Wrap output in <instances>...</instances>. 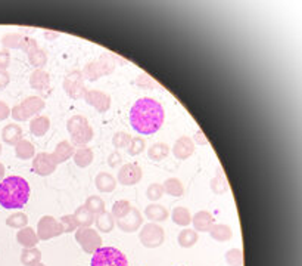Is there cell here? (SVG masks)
Returning <instances> with one entry per match:
<instances>
[{"label":"cell","instance_id":"1","mask_svg":"<svg viewBox=\"0 0 302 266\" xmlns=\"http://www.w3.org/2000/svg\"><path fill=\"white\" fill-rule=\"evenodd\" d=\"M165 120L163 105L153 98H140L130 109L131 127L140 135L156 133Z\"/></svg>","mask_w":302,"mask_h":266},{"label":"cell","instance_id":"2","mask_svg":"<svg viewBox=\"0 0 302 266\" xmlns=\"http://www.w3.org/2000/svg\"><path fill=\"white\" fill-rule=\"evenodd\" d=\"M30 198V185L21 176H9L0 182V206L23 208Z\"/></svg>","mask_w":302,"mask_h":266},{"label":"cell","instance_id":"3","mask_svg":"<svg viewBox=\"0 0 302 266\" xmlns=\"http://www.w3.org/2000/svg\"><path fill=\"white\" fill-rule=\"evenodd\" d=\"M67 129L71 135V141L74 146H86L93 139V127L89 124V120L83 116H72L67 121Z\"/></svg>","mask_w":302,"mask_h":266},{"label":"cell","instance_id":"4","mask_svg":"<svg viewBox=\"0 0 302 266\" xmlns=\"http://www.w3.org/2000/svg\"><path fill=\"white\" fill-rule=\"evenodd\" d=\"M115 70V58L111 53H102L97 61H92L87 65H84L83 68V77L90 80V82H96L104 75H109Z\"/></svg>","mask_w":302,"mask_h":266},{"label":"cell","instance_id":"5","mask_svg":"<svg viewBox=\"0 0 302 266\" xmlns=\"http://www.w3.org/2000/svg\"><path fill=\"white\" fill-rule=\"evenodd\" d=\"M92 266H128V260L121 250L102 245L93 253Z\"/></svg>","mask_w":302,"mask_h":266},{"label":"cell","instance_id":"6","mask_svg":"<svg viewBox=\"0 0 302 266\" xmlns=\"http://www.w3.org/2000/svg\"><path fill=\"white\" fill-rule=\"evenodd\" d=\"M139 240L143 247L156 249V247L163 245V242L165 241V232L158 223L151 222V223H146L140 228Z\"/></svg>","mask_w":302,"mask_h":266},{"label":"cell","instance_id":"7","mask_svg":"<svg viewBox=\"0 0 302 266\" xmlns=\"http://www.w3.org/2000/svg\"><path fill=\"white\" fill-rule=\"evenodd\" d=\"M75 240L86 253H94L102 247V238L99 232L93 228H78L75 231Z\"/></svg>","mask_w":302,"mask_h":266},{"label":"cell","instance_id":"8","mask_svg":"<svg viewBox=\"0 0 302 266\" xmlns=\"http://www.w3.org/2000/svg\"><path fill=\"white\" fill-rule=\"evenodd\" d=\"M64 90L72 99H83L86 97L87 89L84 86V77H83L82 71L74 70V71L67 74V77L64 80Z\"/></svg>","mask_w":302,"mask_h":266},{"label":"cell","instance_id":"9","mask_svg":"<svg viewBox=\"0 0 302 266\" xmlns=\"http://www.w3.org/2000/svg\"><path fill=\"white\" fill-rule=\"evenodd\" d=\"M62 234H64V226L53 216H43L37 223V237L42 241H47Z\"/></svg>","mask_w":302,"mask_h":266},{"label":"cell","instance_id":"10","mask_svg":"<svg viewBox=\"0 0 302 266\" xmlns=\"http://www.w3.org/2000/svg\"><path fill=\"white\" fill-rule=\"evenodd\" d=\"M143 178V170L137 163H127L124 166H121V169L118 172V182L124 186H131L139 183Z\"/></svg>","mask_w":302,"mask_h":266},{"label":"cell","instance_id":"11","mask_svg":"<svg viewBox=\"0 0 302 266\" xmlns=\"http://www.w3.org/2000/svg\"><path fill=\"white\" fill-rule=\"evenodd\" d=\"M115 223L116 226L123 231V232H127V234L136 232L143 225V216H142V213L139 212V208H136V207L133 206L131 210L128 212L127 216H124L123 219H116Z\"/></svg>","mask_w":302,"mask_h":266},{"label":"cell","instance_id":"12","mask_svg":"<svg viewBox=\"0 0 302 266\" xmlns=\"http://www.w3.org/2000/svg\"><path fill=\"white\" fill-rule=\"evenodd\" d=\"M56 163L53 161L52 154L49 153H38L33 158V169L38 176H50L56 170Z\"/></svg>","mask_w":302,"mask_h":266},{"label":"cell","instance_id":"13","mask_svg":"<svg viewBox=\"0 0 302 266\" xmlns=\"http://www.w3.org/2000/svg\"><path fill=\"white\" fill-rule=\"evenodd\" d=\"M84 99L89 105L96 108L97 112H106L108 109L111 108V97L108 93L102 92V90H96V89L87 90Z\"/></svg>","mask_w":302,"mask_h":266},{"label":"cell","instance_id":"14","mask_svg":"<svg viewBox=\"0 0 302 266\" xmlns=\"http://www.w3.org/2000/svg\"><path fill=\"white\" fill-rule=\"evenodd\" d=\"M30 86L42 95H47L50 90V75L45 70H34L30 75Z\"/></svg>","mask_w":302,"mask_h":266},{"label":"cell","instance_id":"15","mask_svg":"<svg viewBox=\"0 0 302 266\" xmlns=\"http://www.w3.org/2000/svg\"><path fill=\"white\" fill-rule=\"evenodd\" d=\"M173 153L178 160H187L195 153V142L189 136H182L175 141L173 146Z\"/></svg>","mask_w":302,"mask_h":266},{"label":"cell","instance_id":"16","mask_svg":"<svg viewBox=\"0 0 302 266\" xmlns=\"http://www.w3.org/2000/svg\"><path fill=\"white\" fill-rule=\"evenodd\" d=\"M75 153V148L74 145L68 142V141H61L58 145L55 146L53 153H52V158L56 164H61V163H65L67 160H70Z\"/></svg>","mask_w":302,"mask_h":266},{"label":"cell","instance_id":"17","mask_svg":"<svg viewBox=\"0 0 302 266\" xmlns=\"http://www.w3.org/2000/svg\"><path fill=\"white\" fill-rule=\"evenodd\" d=\"M2 141L8 145H16L19 141H23V129L18 124H8L2 130Z\"/></svg>","mask_w":302,"mask_h":266},{"label":"cell","instance_id":"18","mask_svg":"<svg viewBox=\"0 0 302 266\" xmlns=\"http://www.w3.org/2000/svg\"><path fill=\"white\" fill-rule=\"evenodd\" d=\"M192 223L196 232H208L209 228L214 225V218L209 212L202 210V212H198L195 216H192Z\"/></svg>","mask_w":302,"mask_h":266},{"label":"cell","instance_id":"19","mask_svg":"<svg viewBox=\"0 0 302 266\" xmlns=\"http://www.w3.org/2000/svg\"><path fill=\"white\" fill-rule=\"evenodd\" d=\"M94 185L99 193H112L116 188V179L111 173L100 172L94 179Z\"/></svg>","mask_w":302,"mask_h":266},{"label":"cell","instance_id":"20","mask_svg":"<svg viewBox=\"0 0 302 266\" xmlns=\"http://www.w3.org/2000/svg\"><path fill=\"white\" fill-rule=\"evenodd\" d=\"M16 241L19 242L24 249H33V247L37 245V242H38V237H37V232L33 228L25 226L23 230L18 231Z\"/></svg>","mask_w":302,"mask_h":266},{"label":"cell","instance_id":"21","mask_svg":"<svg viewBox=\"0 0 302 266\" xmlns=\"http://www.w3.org/2000/svg\"><path fill=\"white\" fill-rule=\"evenodd\" d=\"M74 163L78 166V167H89L92 163H93V149L92 148H87V146H80L78 149H75V153H74Z\"/></svg>","mask_w":302,"mask_h":266},{"label":"cell","instance_id":"22","mask_svg":"<svg viewBox=\"0 0 302 266\" xmlns=\"http://www.w3.org/2000/svg\"><path fill=\"white\" fill-rule=\"evenodd\" d=\"M50 129V120L46 116H35L33 120L30 121V132L34 136L40 138L45 136Z\"/></svg>","mask_w":302,"mask_h":266},{"label":"cell","instance_id":"23","mask_svg":"<svg viewBox=\"0 0 302 266\" xmlns=\"http://www.w3.org/2000/svg\"><path fill=\"white\" fill-rule=\"evenodd\" d=\"M145 216L149 219L151 222L156 223V222L167 220L168 216H170V213H168V210L164 206L153 203V204H149V206L145 208Z\"/></svg>","mask_w":302,"mask_h":266},{"label":"cell","instance_id":"24","mask_svg":"<svg viewBox=\"0 0 302 266\" xmlns=\"http://www.w3.org/2000/svg\"><path fill=\"white\" fill-rule=\"evenodd\" d=\"M209 235L217 240V241L224 242L229 241L233 237V231L229 225H224V223H214L211 228H209Z\"/></svg>","mask_w":302,"mask_h":266},{"label":"cell","instance_id":"25","mask_svg":"<svg viewBox=\"0 0 302 266\" xmlns=\"http://www.w3.org/2000/svg\"><path fill=\"white\" fill-rule=\"evenodd\" d=\"M94 223H96L97 231L105 232V234H109V232H112L114 226H115V219H114V216L111 213H108L105 210L104 213L94 216Z\"/></svg>","mask_w":302,"mask_h":266},{"label":"cell","instance_id":"26","mask_svg":"<svg viewBox=\"0 0 302 266\" xmlns=\"http://www.w3.org/2000/svg\"><path fill=\"white\" fill-rule=\"evenodd\" d=\"M15 156L19 158V160H31V158H34V145H33L30 141H27V139L19 141V142L15 145Z\"/></svg>","mask_w":302,"mask_h":266},{"label":"cell","instance_id":"27","mask_svg":"<svg viewBox=\"0 0 302 266\" xmlns=\"http://www.w3.org/2000/svg\"><path fill=\"white\" fill-rule=\"evenodd\" d=\"M74 218L78 223V228H90L94 223V216L84 206L77 207L74 212Z\"/></svg>","mask_w":302,"mask_h":266},{"label":"cell","instance_id":"28","mask_svg":"<svg viewBox=\"0 0 302 266\" xmlns=\"http://www.w3.org/2000/svg\"><path fill=\"white\" fill-rule=\"evenodd\" d=\"M21 105H23L24 108L27 109V112L33 117L35 116L37 112H40L42 109L45 108V101H43V98L40 97H28L24 99L23 102H21Z\"/></svg>","mask_w":302,"mask_h":266},{"label":"cell","instance_id":"29","mask_svg":"<svg viewBox=\"0 0 302 266\" xmlns=\"http://www.w3.org/2000/svg\"><path fill=\"white\" fill-rule=\"evenodd\" d=\"M171 219H173V222H174L175 225H178V226H189L190 222H192V215H190V212L187 210L186 207L177 206L174 207V210L171 213Z\"/></svg>","mask_w":302,"mask_h":266},{"label":"cell","instance_id":"30","mask_svg":"<svg viewBox=\"0 0 302 266\" xmlns=\"http://www.w3.org/2000/svg\"><path fill=\"white\" fill-rule=\"evenodd\" d=\"M42 262V252L33 247V249H24L21 253V263L24 266H35Z\"/></svg>","mask_w":302,"mask_h":266},{"label":"cell","instance_id":"31","mask_svg":"<svg viewBox=\"0 0 302 266\" xmlns=\"http://www.w3.org/2000/svg\"><path fill=\"white\" fill-rule=\"evenodd\" d=\"M198 232L195 230H183L178 237H177V241H178V245L183 247V249H190L193 247L196 242H198Z\"/></svg>","mask_w":302,"mask_h":266},{"label":"cell","instance_id":"32","mask_svg":"<svg viewBox=\"0 0 302 266\" xmlns=\"http://www.w3.org/2000/svg\"><path fill=\"white\" fill-rule=\"evenodd\" d=\"M164 193H167L168 195H173V197H182L185 194V186L180 179L177 178H170L167 181L164 182L163 185Z\"/></svg>","mask_w":302,"mask_h":266},{"label":"cell","instance_id":"33","mask_svg":"<svg viewBox=\"0 0 302 266\" xmlns=\"http://www.w3.org/2000/svg\"><path fill=\"white\" fill-rule=\"evenodd\" d=\"M148 154H149V158L153 160V161H163L170 154V146L167 145V144H163V142L153 144L148 149Z\"/></svg>","mask_w":302,"mask_h":266},{"label":"cell","instance_id":"34","mask_svg":"<svg viewBox=\"0 0 302 266\" xmlns=\"http://www.w3.org/2000/svg\"><path fill=\"white\" fill-rule=\"evenodd\" d=\"M84 207L93 215V216H97L100 213L105 212V201L99 197V195H90L86 203H84Z\"/></svg>","mask_w":302,"mask_h":266},{"label":"cell","instance_id":"35","mask_svg":"<svg viewBox=\"0 0 302 266\" xmlns=\"http://www.w3.org/2000/svg\"><path fill=\"white\" fill-rule=\"evenodd\" d=\"M28 61L35 70H43V67L47 64L46 52L42 48H37L35 50L28 53Z\"/></svg>","mask_w":302,"mask_h":266},{"label":"cell","instance_id":"36","mask_svg":"<svg viewBox=\"0 0 302 266\" xmlns=\"http://www.w3.org/2000/svg\"><path fill=\"white\" fill-rule=\"evenodd\" d=\"M25 36L21 34V33H9L6 36H3L2 39V45L5 46V49H21L23 46V42Z\"/></svg>","mask_w":302,"mask_h":266},{"label":"cell","instance_id":"37","mask_svg":"<svg viewBox=\"0 0 302 266\" xmlns=\"http://www.w3.org/2000/svg\"><path fill=\"white\" fill-rule=\"evenodd\" d=\"M6 225L11 228H16V230H23L28 225V216L23 213V212H16L11 215L9 218L6 219Z\"/></svg>","mask_w":302,"mask_h":266},{"label":"cell","instance_id":"38","mask_svg":"<svg viewBox=\"0 0 302 266\" xmlns=\"http://www.w3.org/2000/svg\"><path fill=\"white\" fill-rule=\"evenodd\" d=\"M131 204H130V201L127 200H119V201H115L114 203V206H112V212H111V215L114 216V219H123L124 216H127L128 212L131 210Z\"/></svg>","mask_w":302,"mask_h":266},{"label":"cell","instance_id":"39","mask_svg":"<svg viewBox=\"0 0 302 266\" xmlns=\"http://www.w3.org/2000/svg\"><path fill=\"white\" fill-rule=\"evenodd\" d=\"M226 262L230 266H244V252L240 249H230L226 253Z\"/></svg>","mask_w":302,"mask_h":266},{"label":"cell","instance_id":"40","mask_svg":"<svg viewBox=\"0 0 302 266\" xmlns=\"http://www.w3.org/2000/svg\"><path fill=\"white\" fill-rule=\"evenodd\" d=\"M145 146H146V142H145V139H143V138H140V136L131 138V142H130V145L127 146L128 156H131V157L139 156V154L143 153Z\"/></svg>","mask_w":302,"mask_h":266},{"label":"cell","instance_id":"41","mask_svg":"<svg viewBox=\"0 0 302 266\" xmlns=\"http://www.w3.org/2000/svg\"><path fill=\"white\" fill-rule=\"evenodd\" d=\"M211 189L217 194H223L224 191H227V189H229L227 179H226V176L223 175L221 169L218 170V176H217V178H214V179L211 181Z\"/></svg>","mask_w":302,"mask_h":266},{"label":"cell","instance_id":"42","mask_svg":"<svg viewBox=\"0 0 302 266\" xmlns=\"http://www.w3.org/2000/svg\"><path fill=\"white\" fill-rule=\"evenodd\" d=\"M130 142H131V136L127 132H116L112 138V145L115 146L116 149L127 148Z\"/></svg>","mask_w":302,"mask_h":266},{"label":"cell","instance_id":"43","mask_svg":"<svg viewBox=\"0 0 302 266\" xmlns=\"http://www.w3.org/2000/svg\"><path fill=\"white\" fill-rule=\"evenodd\" d=\"M146 195L151 201H158L164 195V188L161 183H151L146 189Z\"/></svg>","mask_w":302,"mask_h":266},{"label":"cell","instance_id":"44","mask_svg":"<svg viewBox=\"0 0 302 266\" xmlns=\"http://www.w3.org/2000/svg\"><path fill=\"white\" fill-rule=\"evenodd\" d=\"M59 222L62 223L64 232H67V234H71V232L78 230V223H77V220L74 218V215H65V216L61 218Z\"/></svg>","mask_w":302,"mask_h":266},{"label":"cell","instance_id":"45","mask_svg":"<svg viewBox=\"0 0 302 266\" xmlns=\"http://www.w3.org/2000/svg\"><path fill=\"white\" fill-rule=\"evenodd\" d=\"M11 116L13 117V120H16V121H25L31 117V116L27 112V109L24 108L21 104H19V105H15V107L11 109Z\"/></svg>","mask_w":302,"mask_h":266},{"label":"cell","instance_id":"46","mask_svg":"<svg viewBox=\"0 0 302 266\" xmlns=\"http://www.w3.org/2000/svg\"><path fill=\"white\" fill-rule=\"evenodd\" d=\"M37 48H40V46L37 45V42H35L34 39L25 36V39H24L23 42V46H21V50H24V52L28 55L30 52H33V50H35Z\"/></svg>","mask_w":302,"mask_h":266},{"label":"cell","instance_id":"47","mask_svg":"<svg viewBox=\"0 0 302 266\" xmlns=\"http://www.w3.org/2000/svg\"><path fill=\"white\" fill-rule=\"evenodd\" d=\"M11 65V53L8 49H2L0 50V70H5Z\"/></svg>","mask_w":302,"mask_h":266},{"label":"cell","instance_id":"48","mask_svg":"<svg viewBox=\"0 0 302 266\" xmlns=\"http://www.w3.org/2000/svg\"><path fill=\"white\" fill-rule=\"evenodd\" d=\"M136 85L139 86V87H143V89H152L155 83L151 80V77H148L146 74H140L139 77H137V80H136Z\"/></svg>","mask_w":302,"mask_h":266},{"label":"cell","instance_id":"49","mask_svg":"<svg viewBox=\"0 0 302 266\" xmlns=\"http://www.w3.org/2000/svg\"><path fill=\"white\" fill-rule=\"evenodd\" d=\"M121 163H123V157H121V154L119 153H112L109 157H108V166L109 167H118V166H121Z\"/></svg>","mask_w":302,"mask_h":266},{"label":"cell","instance_id":"50","mask_svg":"<svg viewBox=\"0 0 302 266\" xmlns=\"http://www.w3.org/2000/svg\"><path fill=\"white\" fill-rule=\"evenodd\" d=\"M11 116V108L6 102H2L0 101V121L6 120L8 117Z\"/></svg>","mask_w":302,"mask_h":266},{"label":"cell","instance_id":"51","mask_svg":"<svg viewBox=\"0 0 302 266\" xmlns=\"http://www.w3.org/2000/svg\"><path fill=\"white\" fill-rule=\"evenodd\" d=\"M9 82H11V77H9L8 71H5V70H0V90L6 89V87H8V85H9Z\"/></svg>","mask_w":302,"mask_h":266},{"label":"cell","instance_id":"52","mask_svg":"<svg viewBox=\"0 0 302 266\" xmlns=\"http://www.w3.org/2000/svg\"><path fill=\"white\" fill-rule=\"evenodd\" d=\"M195 141L198 142V144H204V145H208V139L205 138V133L202 132V130H196L195 133Z\"/></svg>","mask_w":302,"mask_h":266},{"label":"cell","instance_id":"53","mask_svg":"<svg viewBox=\"0 0 302 266\" xmlns=\"http://www.w3.org/2000/svg\"><path fill=\"white\" fill-rule=\"evenodd\" d=\"M45 37L47 40H55V39H58L59 34L58 33H52V31H45Z\"/></svg>","mask_w":302,"mask_h":266},{"label":"cell","instance_id":"54","mask_svg":"<svg viewBox=\"0 0 302 266\" xmlns=\"http://www.w3.org/2000/svg\"><path fill=\"white\" fill-rule=\"evenodd\" d=\"M3 178H5V166L0 163V182L3 181Z\"/></svg>","mask_w":302,"mask_h":266},{"label":"cell","instance_id":"55","mask_svg":"<svg viewBox=\"0 0 302 266\" xmlns=\"http://www.w3.org/2000/svg\"><path fill=\"white\" fill-rule=\"evenodd\" d=\"M35 266H46V265H45V263H42V262H40V263H37V265H35Z\"/></svg>","mask_w":302,"mask_h":266},{"label":"cell","instance_id":"56","mask_svg":"<svg viewBox=\"0 0 302 266\" xmlns=\"http://www.w3.org/2000/svg\"><path fill=\"white\" fill-rule=\"evenodd\" d=\"M0 156H2V144H0Z\"/></svg>","mask_w":302,"mask_h":266}]
</instances>
